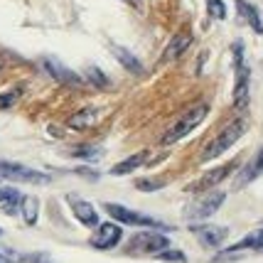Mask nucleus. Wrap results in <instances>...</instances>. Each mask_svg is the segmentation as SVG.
Here are the masks:
<instances>
[{"label": "nucleus", "instance_id": "obj_11", "mask_svg": "<svg viewBox=\"0 0 263 263\" xmlns=\"http://www.w3.org/2000/svg\"><path fill=\"white\" fill-rule=\"evenodd\" d=\"M121 236H123V229L118 227V224H99V229L91 234V239H89V243H91L93 249H101V251H108V249H114V246H118V241H121Z\"/></svg>", "mask_w": 263, "mask_h": 263}, {"label": "nucleus", "instance_id": "obj_26", "mask_svg": "<svg viewBox=\"0 0 263 263\" xmlns=\"http://www.w3.org/2000/svg\"><path fill=\"white\" fill-rule=\"evenodd\" d=\"M74 158H84V160H99L101 158V148H91V145H86V148H79L71 153Z\"/></svg>", "mask_w": 263, "mask_h": 263}, {"label": "nucleus", "instance_id": "obj_16", "mask_svg": "<svg viewBox=\"0 0 263 263\" xmlns=\"http://www.w3.org/2000/svg\"><path fill=\"white\" fill-rule=\"evenodd\" d=\"M263 175V145L261 150L256 153V158H253L246 167H243V172L239 175V180H236V187H243V184H249L251 180H256V177H261Z\"/></svg>", "mask_w": 263, "mask_h": 263}, {"label": "nucleus", "instance_id": "obj_6", "mask_svg": "<svg viewBox=\"0 0 263 263\" xmlns=\"http://www.w3.org/2000/svg\"><path fill=\"white\" fill-rule=\"evenodd\" d=\"M170 239L162 234V231H138L133 239L128 241V253H155L167 249Z\"/></svg>", "mask_w": 263, "mask_h": 263}, {"label": "nucleus", "instance_id": "obj_8", "mask_svg": "<svg viewBox=\"0 0 263 263\" xmlns=\"http://www.w3.org/2000/svg\"><path fill=\"white\" fill-rule=\"evenodd\" d=\"M0 180H15V182H30V184H45L49 182V175L37 172L32 167H25L17 162L0 160Z\"/></svg>", "mask_w": 263, "mask_h": 263}, {"label": "nucleus", "instance_id": "obj_9", "mask_svg": "<svg viewBox=\"0 0 263 263\" xmlns=\"http://www.w3.org/2000/svg\"><path fill=\"white\" fill-rule=\"evenodd\" d=\"M190 231L195 234V239L206 246V249H219L227 236H229V229L227 227H214V224H192Z\"/></svg>", "mask_w": 263, "mask_h": 263}, {"label": "nucleus", "instance_id": "obj_7", "mask_svg": "<svg viewBox=\"0 0 263 263\" xmlns=\"http://www.w3.org/2000/svg\"><path fill=\"white\" fill-rule=\"evenodd\" d=\"M249 251H258L263 253V229L258 231H251L246 239H241L239 243H234V246H229L227 251L217 253L214 258H212V263H227V261H236V258H241L243 253Z\"/></svg>", "mask_w": 263, "mask_h": 263}, {"label": "nucleus", "instance_id": "obj_24", "mask_svg": "<svg viewBox=\"0 0 263 263\" xmlns=\"http://www.w3.org/2000/svg\"><path fill=\"white\" fill-rule=\"evenodd\" d=\"M165 184H167V180H162V177H158V180H148V177L136 180V187L143 190V192H155V190H162Z\"/></svg>", "mask_w": 263, "mask_h": 263}, {"label": "nucleus", "instance_id": "obj_18", "mask_svg": "<svg viewBox=\"0 0 263 263\" xmlns=\"http://www.w3.org/2000/svg\"><path fill=\"white\" fill-rule=\"evenodd\" d=\"M148 160V153L143 150V153H136V155H130V158H126V160H121L118 165H114L111 167V175H128V172H133V170H138L143 162Z\"/></svg>", "mask_w": 263, "mask_h": 263}, {"label": "nucleus", "instance_id": "obj_12", "mask_svg": "<svg viewBox=\"0 0 263 263\" xmlns=\"http://www.w3.org/2000/svg\"><path fill=\"white\" fill-rule=\"evenodd\" d=\"M67 202L71 204V212H74V217L79 219L84 227H99V214L93 212L91 202H86V199H79V197L69 195Z\"/></svg>", "mask_w": 263, "mask_h": 263}, {"label": "nucleus", "instance_id": "obj_19", "mask_svg": "<svg viewBox=\"0 0 263 263\" xmlns=\"http://www.w3.org/2000/svg\"><path fill=\"white\" fill-rule=\"evenodd\" d=\"M20 199L23 195L15 187H0V204L5 209V214H15L20 209Z\"/></svg>", "mask_w": 263, "mask_h": 263}, {"label": "nucleus", "instance_id": "obj_21", "mask_svg": "<svg viewBox=\"0 0 263 263\" xmlns=\"http://www.w3.org/2000/svg\"><path fill=\"white\" fill-rule=\"evenodd\" d=\"M37 209H40V202H37V197H23L20 199V212H23V219L25 224H30L32 227L34 221H37Z\"/></svg>", "mask_w": 263, "mask_h": 263}, {"label": "nucleus", "instance_id": "obj_4", "mask_svg": "<svg viewBox=\"0 0 263 263\" xmlns=\"http://www.w3.org/2000/svg\"><path fill=\"white\" fill-rule=\"evenodd\" d=\"M202 197H197L192 204L187 206V212H184V217L187 219H195V221H202V219H209L212 214H217L219 206L224 204V199H227V192H217V190H206V192H199Z\"/></svg>", "mask_w": 263, "mask_h": 263}, {"label": "nucleus", "instance_id": "obj_29", "mask_svg": "<svg viewBox=\"0 0 263 263\" xmlns=\"http://www.w3.org/2000/svg\"><path fill=\"white\" fill-rule=\"evenodd\" d=\"M3 67H5V62H3V59H0V69H3Z\"/></svg>", "mask_w": 263, "mask_h": 263}, {"label": "nucleus", "instance_id": "obj_25", "mask_svg": "<svg viewBox=\"0 0 263 263\" xmlns=\"http://www.w3.org/2000/svg\"><path fill=\"white\" fill-rule=\"evenodd\" d=\"M20 93H23L20 86H15L10 91H3L0 93V108H10V106H15V101L20 99Z\"/></svg>", "mask_w": 263, "mask_h": 263}, {"label": "nucleus", "instance_id": "obj_27", "mask_svg": "<svg viewBox=\"0 0 263 263\" xmlns=\"http://www.w3.org/2000/svg\"><path fill=\"white\" fill-rule=\"evenodd\" d=\"M86 77H89V79H91L96 86H101V89H103V86H108V79H106V77H103V74H101V71H99L96 67H89Z\"/></svg>", "mask_w": 263, "mask_h": 263}, {"label": "nucleus", "instance_id": "obj_30", "mask_svg": "<svg viewBox=\"0 0 263 263\" xmlns=\"http://www.w3.org/2000/svg\"><path fill=\"white\" fill-rule=\"evenodd\" d=\"M0 231H3V229H0Z\"/></svg>", "mask_w": 263, "mask_h": 263}, {"label": "nucleus", "instance_id": "obj_15", "mask_svg": "<svg viewBox=\"0 0 263 263\" xmlns=\"http://www.w3.org/2000/svg\"><path fill=\"white\" fill-rule=\"evenodd\" d=\"M234 3H236V10H239V15L249 25H251L253 32L263 34V20H261V15H258V10H256V5L246 3V0H234Z\"/></svg>", "mask_w": 263, "mask_h": 263}, {"label": "nucleus", "instance_id": "obj_23", "mask_svg": "<svg viewBox=\"0 0 263 263\" xmlns=\"http://www.w3.org/2000/svg\"><path fill=\"white\" fill-rule=\"evenodd\" d=\"M153 258H158V261H175V263H187V256L182 251H177V249H162L158 251Z\"/></svg>", "mask_w": 263, "mask_h": 263}, {"label": "nucleus", "instance_id": "obj_20", "mask_svg": "<svg viewBox=\"0 0 263 263\" xmlns=\"http://www.w3.org/2000/svg\"><path fill=\"white\" fill-rule=\"evenodd\" d=\"M111 52H114L116 59H118V62L130 71V74H143V64H140V62H138L128 49H123V47H118V45H111Z\"/></svg>", "mask_w": 263, "mask_h": 263}, {"label": "nucleus", "instance_id": "obj_2", "mask_svg": "<svg viewBox=\"0 0 263 263\" xmlns=\"http://www.w3.org/2000/svg\"><path fill=\"white\" fill-rule=\"evenodd\" d=\"M103 209L108 212V217H114L116 221H121V224H126V227H145V229H170L167 224H162L160 219H153L148 214H143V212H136V209H128L123 204H116V202H106Z\"/></svg>", "mask_w": 263, "mask_h": 263}, {"label": "nucleus", "instance_id": "obj_22", "mask_svg": "<svg viewBox=\"0 0 263 263\" xmlns=\"http://www.w3.org/2000/svg\"><path fill=\"white\" fill-rule=\"evenodd\" d=\"M206 15L212 20H227V5H224V0H206Z\"/></svg>", "mask_w": 263, "mask_h": 263}, {"label": "nucleus", "instance_id": "obj_10", "mask_svg": "<svg viewBox=\"0 0 263 263\" xmlns=\"http://www.w3.org/2000/svg\"><path fill=\"white\" fill-rule=\"evenodd\" d=\"M236 167V162H227V165H221V167H214V170H209L204 177H199L197 182L187 184V190L184 192H190V195H199V192H206V190H212V187H217L221 180H227L231 172Z\"/></svg>", "mask_w": 263, "mask_h": 263}, {"label": "nucleus", "instance_id": "obj_17", "mask_svg": "<svg viewBox=\"0 0 263 263\" xmlns=\"http://www.w3.org/2000/svg\"><path fill=\"white\" fill-rule=\"evenodd\" d=\"M96 121H99V111L96 108H84V111H77L71 118H67V126L84 130V128H91Z\"/></svg>", "mask_w": 263, "mask_h": 263}, {"label": "nucleus", "instance_id": "obj_5", "mask_svg": "<svg viewBox=\"0 0 263 263\" xmlns=\"http://www.w3.org/2000/svg\"><path fill=\"white\" fill-rule=\"evenodd\" d=\"M234 69H236V86H234V106L243 108L249 103V67L243 62V45L234 42Z\"/></svg>", "mask_w": 263, "mask_h": 263}, {"label": "nucleus", "instance_id": "obj_3", "mask_svg": "<svg viewBox=\"0 0 263 263\" xmlns=\"http://www.w3.org/2000/svg\"><path fill=\"white\" fill-rule=\"evenodd\" d=\"M204 116H206V106L202 103V106H195V108H190L187 114H182V118L175 123V126L165 133V136L160 138V143L162 145H172V143H177V140H182L184 136H190L192 130H195L202 121H204Z\"/></svg>", "mask_w": 263, "mask_h": 263}, {"label": "nucleus", "instance_id": "obj_14", "mask_svg": "<svg viewBox=\"0 0 263 263\" xmlns=\"http://www.w3.org/2000/svg\"><path fill=\"white\" fill-rule=\"evenodd\" d=\"M190 45H192V34L190 32L175 34L170 40V45L165 47V52H162V62H175L177 57H182L184 52L190 49Z\"/></svg>", "mask_w": 263, "mask_h": 263}, {"label": "nucleus", "instance_id": "obj_13", "mask_svg": "<svg viewBox=\"0 0 263 263\" xmlns=\"http://www.w3.org/2000/svg\"><path fill=\"white\" fill-rule=\"evenodd\" d=\"M45 67H47V71H49L57 81H62V84H69V86H79V84H84V79H81L79 74H74L71 69H67L62 62H57L54 57H47Z\"/></svg>", "mask_w": 263, "mask_h": 263}, {"label": "nucleus", "instance_id": "obj_1", "mask_svg": "<svg viewBox=\"0 0 263 263\" xmlns=\"http://www.w3.org/2000/svg\"><path fill=\"white\" fill-rule=\"evenodd\" d=\"M243 128H246V123L243 121H234V123H229V126L224 128L221 133H217V136L212 138L209 143L204 145V150L199 153V160L202 162H209V160H214V158H219L221 153H227V150L239 140L241 136H243Z\"/></svg>", "mask_w": 263, "mask_h": 263}, {"label": "nucleus", "instance_id": "obj_28", "mask_svg": "<svg viewBox=\"0 0 263 263\" xmlns=\"http://www.w3.org/2000/svg\"><path fill=\"white\" fill-rule=\"evenodd\" d=\"M32 263H52V261L47 258L45 253H37V256H32Z\"/></svg>", "mask_w": 263, "mask_h": 263}]
</instances>
